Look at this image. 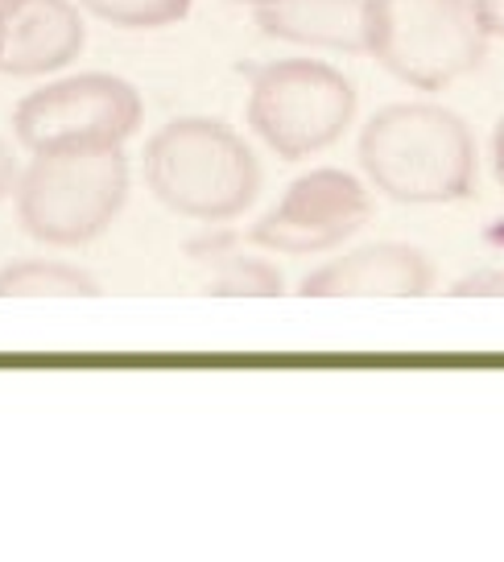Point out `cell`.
Here are the masks:
<instances>
[{"mask_svg":"<svg viewBox=\"0 0 504 562\" xmlns=\"http://www.w3.org/2000/svg\"><path fill=\"white\" fill-rule=\"evenodd\" d=\"M124 149L104 154H42L13 182V207L25 236L51 248H79L100 240L128 199Z\"/></svg>","mask_w":504,"mask_h":562,"instance_id":"cell-4","label":"cell"},{"mask_svg":"<svg viewBox=\"0 0 504 562\" xmlns=\"http://www.w3.org/2000/svg\"><path fill=\"white\" fill-rule=\"evenodd\" d=\"M365 54L405 88L443 91L484 63L488 34L471 0H365Z\"/></svg>","mask_w":504,"mask_h":562,"instance_id":"cell-3","label":"cell"},{"mask_svg":"<svg viewBox=\"0 0 504 562\" xmlns=\"http://www.w3.org/2000/svg\"><path fill=\"white\" fill-rule=\"evenodd\" d=\"M253 21L278 42L365 54V0H265L253 9Z\"/></svg>","mask_w":504,"mask_h":562,"instance_id":"cell-10","label":"cell"},{"mask_svg":"<svg viewBox=\"0 0 504 562\" xmlns=\"http://www.w3.org/2000/svg\"><path fill=\"white\" fill-rule=\"evenodd\" d=\"M360 170L405 207H438L475 194V137L468 121L443 104H389L360 133Z\"/></svg>","mask_w":504,"mask_h":562,"instance_id":"cell-1","label":"cell"},{"mask_svg":"<svg viewBox=\"0 0 504 562\" xmlns=\"http://www.w3.org/2000/svg\"><path fill=\"white\" fill-rule=\"evenodd\" d=\"M248 79V128L285 161L323 154L356 121V88L331 63L278 58Z\"/></svg>","mask_w":504,"mask_h":562,"instance_id":"cell-5","label":"cell"},{"mask_svg":"<svg viewBox=\"0 0 504 562\" xmlns=\"http://www.w3.org/2000/svg\"><path fill=\"white\" fill-rule=\"evenodd\" d=\"M13 182H18V158H13L9 140L0 137V203L13 194Z\"/></svg>","mask_w":504,"mask_h":562,"instance_id":"cell-16","label":"cell"},{"mask_svg":"<svg viewBox=\"0 0 504 562\" xmlns=\"http://www.w3.org/2000/svg\"><path fill=\"white\" fill-rule=\"evenodd\" d=\"M435 290V261L414 245L377 240L302 278L306 299H417Z\"/></svg>","mask_w":504,"mask_h":562,"instance_id":"cell-8","label":"cell"},{"mask_svg":"<svg viewBox=\"0 0 504 562\" xmlns=\"http://www.w3.org/2000/svg\"><path fill=\"white\" fill-rule=\"evenodd\" d=\"M0 37H4V13H0Z\"/></svg>","mask_w":504,"mask_h":562,"instance_id":"cell-19","label":"cell"},{"mask_svg":"<svg viewBox=\"0 0 504 562\" xmlns=\"http://www.w3.org/2000/svg\"><path fill=\"white\" fill-rule=\"evenodd\" d=\"M451 294H463V299H484V294H504V269H475V273H468V278L455 281Z\"/></svg>","mask_w":504,"mask_h":562,"instance_id":"cell-14","label":"cell"},{"mask_svg":"<svg viewBox=\"0 0 504 562\" xmlns=\"http://www.w3.org/2000/svg\"><path fill=\"white\" fill-rule=\"evenodd\" d=\"M475 4V18H480V30L492 37H504V0H471Z\"/></svg>","mask_w":504,"mask_h":562,"instance_id":"cell-15","label":"cell"},{"mask_svg":"<svg viewBox=\"0 0 504 562\" xmlns=\"http://www.w3.org/2000/svg\"><path fill=\"white\" fill-rule=\"evenodd\" d=\"M141 121H145L141 91L121 75H100V70L46 83L13 108V133L34 158L124 149V140L137 133Z\"/></svg>","mask_w":504,"mask_h":562,"instance_id":"cell-6","label":"cell"},{"mask_svg":"<svg viewBox=\"0 0 504 562\" xmlns=\"http://www.w3.org/2000/svg\"><path fill=\"white\" fill-rule=\"evenodd\" d=\"M145 187L166 211L227 224L261 194V161L248 140L211 116H178L145 145Z\"/></svg>","mask_w":504,"mask_h":562,"instance_id":"cell-2","label":"cell"},{"mask_svg":"<svg viewBox=\"0 0 504 562\" xmlns=\"http://www.w3.org/2000/svg\"><path fill=\"white\" fill-rule=\"evenodd\" d=\"M232 245H236V236H211V240L191 245V257L203 265V290L220 294V299L227 294L232 299H278L285 290L278 265L232 252Z\"/></svg>","mask_w":504,"mask_h":562,"instance_id":"cell-11","label":"cell"},{"mask_svg":"<svg viewBox=\"0 0 504 562\" xmlns=\"http://www.w3.org/2000/svg\"><path fill=\"white\" fill-rule=\"evenodd\" d=\"M100 294V281L63 261L21 257L0 269V299H91Z\"/></svg>","mask_w":504,"mask_h":562,"instance_id":"cell-12","label":"cell"},{"mask_svg":"<svg viewBox=\"0 0 504 562\" xmlns=\"http://www.w3.org/2000/svg\"><path fill=\"white\" fill-rule=\"evenodd\" d=\"M492 170H496V182H501V191H504V121L496 124V133H492Z\"/></svg>","mask_w":504,"mask_h":562,"instance_id":"cell-17","label":"cell"},{"mask_svg":"<svg viewBox=\"0 0 504 562\" xmlns=\"http://www.w3.org/2000/svg\"><path fill=\"white\" fill-rule=\"evenodd\" d=\"M372 220V194L348 170H311L294 178L281 203L261 215L244 240L281 257H314L351 240Z\"/></svg>","mask_w":504,"mask_h":562,"instance_id":"cell-7","label":"cell"},{"mask_svg":"<svg viewBox=\"0 0 504 562\" xmlns=\"http://www.w3.org/2000/svg\"><path fill=\"white\" fill-rule=\"evenodd\" d=\"M227 4H248V9H257V4H265V0H227Z\"/></svg>","mask_w":504,"mask_h":562,"instance_id":"cell-18","label":"cell"},{"mask_svg":"<svg viewBox=\"0 0 504 562\" xmlns=\"http://www.w3.org/2000/svg\"><path fill=\"white\" fill-rule=\"evenodd\" d=\"M79 4L116 30H166L191 13V0H79Z\"/></svg>","mask_w":504,"mask_h":562,"instance_id":"cell-13","label":"cell"},{"mask_svg":"<svg viewBox=\"0 0 504 562\" xmlns=\"http://www.w3.org/2000/svg\"><path fill=\"white\" fill-rule=\"evenodd\" d=\"M4 37L0 70L13 79H34L70 67L83 50V13L70 0H0Z\"/></svg>","mask_w":504,"mask_h":562,"instance_id":"cell-9","label":"cell"}]
</instances>
